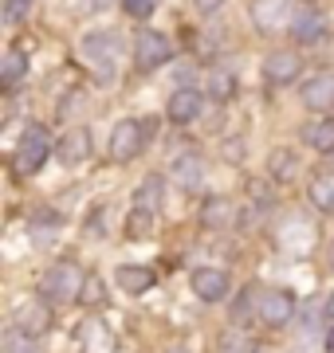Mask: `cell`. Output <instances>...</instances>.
<instances>
[{
	"instance_id": "4dcf8cb0",
	"label": "cell",
	"mask_w": 334,
	"mask_h": 353,
	"mask_svg": "<svg viewBox=\"0 0 334 353\" xmlns=\"http://www.w3.org/2000/svg\"><path fill=\"white\" fill-rule=\"evenodd\" d=\"M166 353H193V350H189V345H169Z\"/></svg>"
},
{
	"instance_id": "ac0fdd59",
	"label": "cell",
	"mask_w": 334,
	"mask_h": 353,
	"mask_svg": "<svg viewBox=\"0 0 334 353\" xmlns=\"http://www.w3.org/2000/svg\"><path fill=\"white\" fill-rule=\"evenodd\" d=\"M28 75V55L20 48H8L4 51V63H0V87L4 90H16Z\"/></svg>"
},
{
	"instance_id": "ba28073f",
	"label": "cell",
	"mask_w": 334,
	"mask_h": 353,
	"mask_svg": "<svg viewBox=\"0 0 334 353\" xmlns=\"http://www.w3.org/2000/svg\"><path fill=\"white\" fill-rule=\"evenodd\" d=\"M259 318H264V326H287L291 322V314H295V299H291V290H264L259 294V303H256Z\"/></svg>"
},
{
	"instance_id": "6da1fadb",
	"label": "cell",
	"mask_w": 334,
	"mask_h": 353,
	"mask_svg": "<svg viewBox=\"0 0 334 353\" xmlns=\"http://www.w3.org/2000/svg\"><path fill=\"white\" fill-rule=\"evenodd\" d=\"M83 287H87V275L79 271V263L63 259V263H55L43 283H39V294L48 299V303H79L83 299Z\"/></svg>"
},
{
	"instance_id": "4316f807",
	"label": "cell",
	"mask_w": 334,
	"mask_h": 353,
	"mask_svg": "<svg viewBox=\"0 0 334 353\" xmlns=\"http://www.w3.org/2000/svg\"><path fill=\"white\" fill-rule=\"evenodd\" d=\"M220 153H224V161L240 165L248 157V145H244V138H224L220 141Z\"/></svg>"
},
{
	"instance_id": "9c48e42d",
	"label": "cell",
	"mask_w": 334,
	"mask_h": 353,
	"mask_svg": "<svg viewBox=\"0 0 334 353\" xmlns=\"http://www.w3.org/2000/svg\"><path fill=\"white\" fill-rule=\"evenodd\" d=\"M189 283L201 303H220L228 294V271H220V267H197Z\"/></svg>"
},
{
	"instance_id": "d6a6232c",
	"label": "cell",
	"mask_w": 334,
	"mask_h": 353,
	"mask_svg": "<svg viewBox=\"0 0 334 353\" xmlns=\"http://www.w3.org/2000/svg\"><path fill=\"white\" fill-rule=\"evenodd\" d=\"M326 314H331V318H334V294H331V303H326Z\"/></svg>"
},
{
	"instance_id": "1f68e13d",
	"label": "cell",
	"mask_w": 334,
	"mask_h": 353,
	"mask_svg": "<svg viewBox=\"0 0 334 353\" xmlns=\"http://www.w3.org/2000/svg\"><path fill=\"white\" fill-rule=\"evenodd\" d=\"M326 345H331V353H334V330H331V334H326Z\"/></svg>"
},
{
	"instance_id": "5bb4252c",
	"label": "cell",
	"mask_w": 334,
	"mask_h": 353,
	"mask_svg": "<svg viewBox=\"0 0 334 353\" xmlns=\"http://www.w3.org/2000/svg\"><path fill=\"white\" fill-rule=\"evenodd\" d=\"M291 36H295V43H319L326 36V20H322L319 8H303L291 20Z\"/></svg>"
},
{
	"instance_id": "30bf717a",
	"label": "cell",
	"mask_w": 334,
	"mask_h": 353,
	"mask_svg": "<svg viewBox=\"0 0 334 353\" xmlns=\"http://www.w3.org/2000/svg\"><path fill=\"white\" fill-rule=\"evenodd\" d=\"M16 326L24 330V334H32V338L48 334V326H52V310H48V303L24 299V303L16 306Z\"/></svg>"
},
{
	"instance_id": "7402d4cb",
	"label": "cell",
	"mask_w": 334,
	"mask_h": 353,
	"mask_svg": "<svg viewBox=\"0 0 334 353\" xmlns=\"http://www.w3.org/2000/svg\"><path fill=\"white\" fill-rule=\"evenodd\" d=\"M295 173H299L295 153H283V150H275V153H271V161H268V176H271V181H279V185H287V181H295Z\"/></svg>"
},
{
	"instance_id": "f546056e",
	"label": "cell",
	"mask_w": 334,
	"mask_h": 353,
	"mask_svg": "<svg viewBox=\"0 0 334 353\" xmlns=\"http://www.w3.org/2000/svg\"><path fill=\"white\" fill-rule=\"evenodd\" d=\"M193 4H197V12H205V16H213V12L224 8V0H193Z\"/></svg>"
},
{
	"instance_id": "5b68a950",
	"label": "cell",
	"mask_w": 334,
	"mask_h": 353,
	"mask_svg": "<svg viewBox=\"0 0 334 353\" xmlns=\"http://www.w3.org/2000/svg\"><path fill=\"white\" fill-rule=\"evenodd\" d=\"M141 150H146V126H141L138 118H122L110 130V157L115 161H134Z\"/></svg>"
},
{
	"instance_id": "d6986e66",
	"label": "cell",
	"mask_w": 334,
	"mask_h": 353,
	"mask_svg": "<svg viewBox=\"0 0 334 353\" xmlns=\"http://www.w3.org/2000/svg\"><path fill=\"white\" fill-rule=\"evenodd\" d=\"M287 16V0H252V20L259 32H271Z\"/></svg>"
},
{
	"instance_id": "52a82bcc",
	"label": "cell",
	"mask_w": 334,
	"mask_h": 353,
	"mask_svg": "<svg viewBox=\"0 0 334 353\" xmlns=\"http://www.w3.org/2000/svg\"><path fill=\"white\" fill-rule=\"evenodd\" d=\"M201 110H205V99H201V90H193V87L173 90L169 102H166V118L173 126H193L197 118H201Z\"/></svg>"
},
{
	"instance_id": "cb8c5ba5",
	"label": "cell",
	"mask_w": 334,
	"mask_h": 353,
	"mask_svg": "<svg viewBox=\"0 0 334 353\" xmlns=\"http://www.w3.org/2000/svg\"><path fill=\"white\" fill-rule=\"evenodd\" d=\"M4 353H39V345H36L32 334H24L20 326H12L8 334H4Z\"/></svg>"
},
{
	"instance_id": "484cf974",
	"label": "cell",
	"mask_w": 334,
	"mask_h": 353,
	"mask_svg": "<svg viewBox=\"0 0 334 353\" xmlns=\"http://www.w3.org/2000/svg\"><path fill=\"white\" fill-rule=\"evenodd\" d=\"M208 90H213V99H217V102H224V99L236 94V79H232L228 71H217V75L208 79Z\"/></svg>"
},
{
	"instance_id": "277c9868",
	"label": "cell",
	"mask_w": 334,
	"mask_h": 353,
	"mask_svg": "<svg viewBox=\"0 0 334 353\" xmlns=\"http://www.w3.org/2000/svg\"><path fill=\"white\" fill-rule=\"evenodd\" d=\"M83 55H87V63L95 67V75L110 79L115 75V63H118V36H110V32L87 36L83 39Z\"/></svg>"
},
{
	"instance_id": "7a4b0ae2",
	"label": "cell",
	"mask_w": 334,
	"mask_h": 353,
	"mask_svg": "<svg viewBox=\"0 0 334 353\" xmlns=\"http://www.w3.org/2000/svg\"><path fill=\"white\" fill-rule=\"evenodd\" d=\"M48 153H52V138H48V130H43V126H28V130H24V138L16 141L12 173H16V176L39 173V165L48 161Z\"/></svg>"
},
{
	"instance_id": "d4e9b609",
	"label": "cell",
	"mask_w": 334,
	"mask_h": 353,
	"mask_svg": "<svg viewBox=\"0 0 334 353\" xmlns=\"http://www.w3.org/2000/svg\"><path fill=\"white\" fill-rule=\"evenodd\" d=\"M32 20V0H4V24H24Z\"/></svg>"
},
{
	"instance_id": "9a60e30c",
	"label": "cell",
	"mask_w": 334,
	"mask_h": 353,
	"mask_svg": "<svg viewBox=\"0 0 334 353\" xmlns=\"http://www.w3.org/2000/svg\"><path fill=\"white\" fill-rule=\"evenodd\" d=\"M161 196H166V181H161L157 173H150L138 185V192H134V212L138 216H154L157 204H161Z\"/></svg>"
},
{
	"instance_id": "7c38bea8",
	"label": "cell",
	"mask_w": 334,
	"mask_h": 353,
	"mask_svg": "<svg viewBox=\"0 0 334 353\" xmlns=\"http://www.w3.org/2000/svg\"><path fill=\"white\" fill-rule=\"evenodd\" d=\"M55 153H59V161H63V165L87 161V157H90V130L87 126L67 130L63 138H59V145H55Z\"/></svg>"
},
{
	"instance_id": "83f0119b",
	"label": "cell",
	"mask_w": 334,
	"mask_h": 353,
	"mask_svg": "<svg viewBox=\"0 0 334 353\" xmlns=\"http://www.w3.org/2000/svg\"><path fill=\"white\" fill-rule=\"evenodd\" d=\"M154 4L157 0H122V8H126L130 20H150L154 16Z\"/></svg>"
},
{
	"instance_id": "ffe728a7",
	"label": "cell",
	"mask_w": 334,
	"mask_h": 353,
	"mask_svg": "<svg viewBox=\"0 0 334 353\" xmlns=\"http://www.w3.org/2000/svg\"><path fill=\"white\" fill-rule=\"evenodd\" d=\"M307 196L319 212H334V173H315L307 185Z\"/></svg>"
},
{
	"instance_id": "f1b7e54d",
	"label": "cell",
	"mask_w": 334,
	"mask_h": 353,
	"mask_svg": "<svg viewBox=\"0 0 334 353\" xmlns=\"http://www.w3.org/2000/svg\"><path fill=\"white\" fill-rule=\"evenodd\" d=\"M83 299H87V303H103V283H99V279H87V287H83Z\"/></svg>"
},
{
	"instance_id": "603a6c76",
	"label": "cell",
	"mask_w": 334,
	"mask_h": 353,
	"mask_svg": "<svg viewBox=\"0 0 334 353\" xmlns=\"http://www.w3.org/2000/svg\"><path fill=\"white\" fill-rule=\"evenodd\" d=\"M201 220H205L208 228H220L232 220V204L224 201V196H208L205 201V212H201Z\"/></svg>"
},
{
	"instance_id": "2e32d148",
	"label": "cell",
	"mask_w": 334,
	"mask_h": 353,
	"mask_svg": "<svg viewBox=\"0 0 334 353\" xmlns=\"http://www.w3.org/2000/svg\"><path fill=\"white\" fill-rule=\"evenodd\" d=\"M115 283H118V290H126V294H146V290L154 287V271H150V267H138V263H122L115 271Z\"/></svg>"
},
{
	"instance_id": "8fae6325",
	"label": "cell",
	"mask_w": 334,
	"mask_h": 353,
	"mask_svg": "<svg viewBox=\"0 0 334 353\" xmlns=\"http://www.w3.org/2000/svg\"><path fill=\"white\" fill-rule=\"evenodd\" d=\"M303 106L307 110H319V114L334 106V75L331 71H319L311 83H303Z\"/></svg>"
},
{
	"instance_id": "e0dca14e",
	"label": "cell",
	"mask_w": 334,
	"mask_h": 353,
	"mask_svg": "<svg viewBox=\"0 0 334 353\" xmlns=\"http://www.w3.org/2000/svg\"><path fill=\"white\" fill-rule=\"evenodd\" d=\"M299 138L315 153H334V118H315V122H307Z\"/></svg>"
},
{
	"instance_id": "8992f818",
	"label": "cell",
	"mask_w": 334,
	"mask_h": 353,
	"mask_svg": "<svg viewBox=\"0 0 334 353\" xmlns=\"http://www.w3.org/2000/svg\"><path fill=\"white\" fill-rule=\"evenodd\" d=\"M303 75V55L299 51H268L264 55V79L268 83H275V87H283V83H295V79Z\"/></svg>"
},
{
	"instance_id": "44dd1931",
	"label": "cell",
	"mask_w": 334,
	"mask_h": 353,
	"mask_svg": "<svg viewBox=\"0 0 334 353\" xmlns=\"http://www.w3.org/2000/svg\"><path fill=\"white\" fill-rule=\"evenodd\" d=\"M83 350L87 353H115V338L103 322H87L83 326Z\"/></svg>"
},
{
	"instance_id": "3957f363",
	"label": "cell",
	"mask_w": 334,
	"mask_h": 353,
	"mask_svg": "<svg viewBox=\"0 0 334 353\" xmlns=\"http://www.w3.org/2000/svg\"><path fill=\"white\" fill-rule=\"evenodd\" d=\"M173 59V43H169L166 32H154V28H141L134 36V63L141 71H157Z\"/></svg>"
},
{
	"instance_id": "4fadbf2b",
	"label": "cell",
	"mask_w": 334,
	"mask_h": 353,
	"mask_svg": "<svg viewBox=\"0 0 334 353\" xmlns=\"http://www.w3.org/2000/svg\"><path fill=\"white\" fill-rule=\"evenodd\" d=\"M169 176H173L185 192H193V189H201V181H205V161H201L197 153H181L177 161H173V169H169Z\"/></svg>"
}]
</instances>
